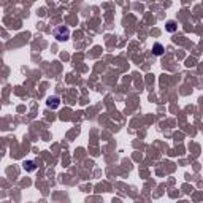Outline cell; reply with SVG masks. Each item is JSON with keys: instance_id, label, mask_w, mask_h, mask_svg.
Segmentation results:
<instances>
[{"instance_id": "cell-1", "label": "cell", "mask_w": 203, "mask_h": 203, "mask_svg": "<svg viewBox=\"0 0 203 203\" xmlns=\"http://www.w3.org/2000/svg\"><path fill=\"white\" fill-rule=\"evenodd\" d=\"M154 54L155 56H162V54H163V46L159 45V43H155V45H154Z\"/></svg>"}, {"instance_id": "cell-2", "label": "cell", "mask_w": 203, "mask_h": 203, "mask_svg": "<svg viewBox=\"0 0 203 203\" xmlns=\"http://www.w3.org/2000/svg\"><path fill=\"white\" fill-rule=\"evenodd\" d=\"M167 29H168L170 32H173V30H175V22H168V27H167Z\"/></svg>"}]
</instances>
